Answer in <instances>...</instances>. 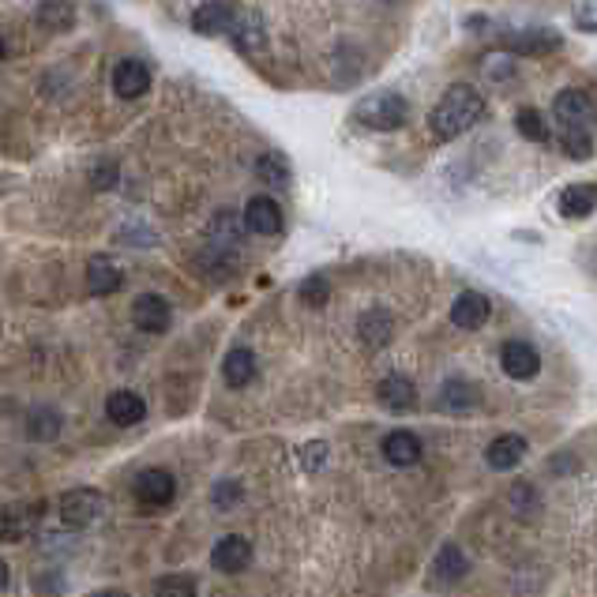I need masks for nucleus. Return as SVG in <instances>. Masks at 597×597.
<instances>
[{
	"mask_svg": "<svg viewBox=\"0 0 597 597\" xmlns=\"http://www.w3.org/2000/svg\"><path fill=\"white\" fill-rule=\"evenodd\" d=\"M106 515V496L98 489H72L61 496V522L72 530H83Z\"/></svg>",
	"mask_w": 597,
	"mask_h": 597,
	"instance_id": "nucleus-4",
	"label": "nucleus"
},
{
	"mask_svg": "<svg viewBox=\"0 0 597 597\" xmlns=\"http://www.w3.org/2000/svg\"><path fill=\"white\" fill-rule=\"evenodd\" d=\"M151 87V68L143 61H121L113 68V91L121 94V98H139V94Z\"/></svg>",
	"mask_w": 597,
	"mask_h": 597,
	"instance_id": "nucleus-13",
	"label": "nucleus"
},
{
	"mask_svg": "<svg viewBox=\"0 0 597 597\" xmlns=\"http://www.w3.org/2000/svg\"><path fill=\"white\" fill-rule=\"evenodd\" d=\"M383 459L391 462V466H417L421 462V440L406 429L387 432L383 436Z\"/></svg>",
	"mask_w": 597,
	"mask_h": 597,
	"instance_id": "nucleus-14",
	"label": "nucleus"
},
{
	"mask_svg": "<svg viewBox=\"0 0 597 597\" xmlns=\"http://www.w3.org/2000/svg\"><path fill=\"white\" fill-rule=\"evenodd\" d=\"M560 215L564 218H586L594 215V188L590 184H571L560 192Z\"/></svg>",
	"mask_w": 597,
	"mask_h": 597,
	"instance_id": "nucleus-21",
	"label": "nucleus"
},
{
	"mask_svg": "<svg viewBox=\"0 0 597 597\" xmlns=\"http://www.w3.org/2000/svg\"><path fill=\"white\" fill-rule=\"evenodd\" d=\"M42 519V504H12L0 511V541H23Z\"/></svg>",
	"mask_w": 597,
	"mask_h": 597,
	"instance_id": "nucleus-11",
	"label": "nucleus"
},
{
	"mask_svg": "<svg viewBox=\"0 0 597 597\" xmlns=\"http://www.w3.org/2000/svg\"><path fill=\"white\" fill-rule=\"evenodd\" d=\"M492 316V305L485 293L477 290H466L455 301V308H451V323L455 327H462V331H477V327H485V320Z\"/></svg>",
	"mask_w": 597,
	"mask_h": 597,
	"instance_id": "nucleus-10",
	"label": "nucleus"
},
{
	"mask_svg": "<svg viewBox=\"0 0 597 597\" xmlns=\"http://www.w3.org/2000/svg\"><path fill=\"white\" fill-rule=\"evenodd\" d=\"M245 222H248V230L263 233V237H275V233H282V207H278L271 196L248 199Z\"/></svg>",
	"mask_w": 597,
	"mask_h": 597,
	"instance_id": "nucleus-12",
	"label": "nucleus"
},
{
	"mask_svg": "<svg viewBox=\"0 0 597 597\" xmlns=\"http://www.w3.org/2000/svg\"><path fill=\"white\" fill-rule=\"evenodd\" d=\"M500 365H504V372L511 380H534L537 372H541V353L530 342L511 338V342H504V350H500Z\"/></svg>",
	"mask_w": 597,
	"mask_h": 597,
	"instance_id": "nucleus-6",
	"label": "nucleus"
},
{
	"mask_svg": "<svg viewBox=\"0 0 597 597\" xmlns=\"http://www.w3.org/2000/svg\"><path fill=\"white\" fill-rule=\"evenodd\" d=\"M27 432H31L34 440H53V436L61 432V417H57V410H34Z\"/></svg>",
	"mask_w": 597,
	"mask_h": 597,
	"instance_id": "nucleus-26",
	"label": "nucleus"
},
{
	"mask_svg": "<svg viewBox=\"0 0 597 597\" xmlns=\"http://www.w3.org/2000/svg\"><path fill=\"white\" fill-rule=\"evenodd\" d=\"M481 117H485V98H481V91H477V87H466V83H455V87H447L444 98L432 106L429 124L440 139H459L466 136Z\"/></svg>",
	"mask_w": 597,
	"mask_h": 597,
	"instance_id": "nucleus-2",
	"label": "nucleus"
},
{
	"mask_svg": "<svg viewBox=\"0 0 597 597\" xmlns=\"http://www.w3.org/2000/svg\"><path fill=\"white\" fill-rule=\"evenodd\" d=\"M327 297H331V282L323 275H308L305 282H301V301H305L308 308H323Z\"/></svg>",
	"mask_w": 597,
	"mask_h": 597,
	"instance_id": "nucleus-27",
	"label": "nucleus"
},
{
	"mask_svg": "<svg viewBox=\"0 0 597 597\" xmlns=\"http://www.w3.org/2000/svg\"><path fill=\"white\" fill-rule=\"evenodd\" d=\"M462 575H466V556H462L455 545H444L440 560H436V579L444 582V586H451V582H459Z\"/></svg>",
	"mask_w": 597,
	"mask_h": 597,
	"instance_id": "nucleus-24",
	"label": "nucleus"
},
{
	"mask_svg": "<svg viewBox=\"0 0 597 597\" xmlns=\"http://www.w3.org/2000/svg\"><path fill=\"white\" fill-rule=\"evenodd\" d=\"M132 323L147 335H166L169 323H173V312H169V301L158 297V293H139L136 305H132Z\"/></svg>",
	"mask_w": 597,
	"mask_h": 597,
	"instance_id": "nucleus-5",
	"label": "nucleus"
},
{
	"mask_svg": "<svg viewBox=\"0 0 597 597\" xmlns=\"http://www.w3.org/2000/svg\"><path fill=\"white\" fill-rule=\"evenodd\" d=\"M94 597H128V594H121V590H102V594H94Z\"/></svg>",
	"mask_w": 597,
	"mask_h": 597,
	"instance_id": "nucleus-33",
	"label": "nucleus"
},
{
	"mask_svg": "<svg viewBox=\"0 0 597 597\" xmlns=\"http://www.w3.org/2000/svg\"><path fill=\"white\" fill-rule=\"evenodd\" d=\"M485 459H489L492 470H515L522 459H526V440L515 436V432H507V436H496L485 451Z\"/></svg>",
	"mask_w": 597,
	"mask_h": 597,
	"instance_id": "nucleus-16",
	"label": "nucleus"
},
{
	"mask_svg": "<svg viewBox=\"0 0 597 597\" xmlns=\"http://www.w3.org/2000/svg\"><path fill=\"white\" fill-rule=\"evenodd\" d=\"M154 597H196V582L184 575H162L154 582Z\"/></svg>",
	"mask_w": 597,
	"mask_h": 597,
	"instance_id": "nucleus-28",
	"label": "nucleus"
},
{
	"mask_svg": "<svg viewBox=\"0 0 597 597\" xmlns=\"http://www.w3.org/2000/svg\"><path fill=\"white\" fill-rule=\"evenodd\" d=\"M515 128H519V132L530 139V143H545V139L552 136L549 124H545V113H537V109H519V117H515Z\"/></svg>",
	"mask_w": 597,
	"mask_h": 597,
	"instance_id": "nucleus-25",
	"label": "nucleus"
},
{
	"mask_svg": "<svg viewBox=\"0 0 597 597\" xmlns=\"http://www.w3.org/2000/svg\"><path fill=\"white\" fill-rule=\"evenodd\" d=\"M556 132L571 158H590L594 154V98L586 91H560L552 102Z\"/></svg>",
	"mask_w": 597,
	"mask_h": 597,
	"instance_id": "nucleus-1",
	"label": "nucleus"
},
{
	"mask_svg": "<svg viewBox=\"0 0 597 597\" xmlns=\"http://www.w3.org/2000/svg\"><path fill=\"white\" fill-rule=\"evenodd\" d=\"M579 23H582V31H586V34L594 31V8H590V4H586V8H579Z\"/></svg>",
	"mask_w": 597,
	"mask_h": 597,
	"instance_id": "nucleus-31",
	"label": "nucleus"
},
{
	"mask_svg": "<svg viewBox=\"0 0 597 597\" xmlns=\"http://www.w3.org/2000/svg\"><path fill=\"white\" fill-rule=\"evenodd\" d=\"M440 402H444L447 410H470V406H477V402H481V391H477L474 383H466V380H451L444 387Z\"/></svg>",
	"mask_w": 597,
	"mask_h": 597,
	"instance_id": "nucleus-22",
	"label": "nucleus"
},
{
	"mask_svg": "<svg viewBox=\"0 0 597 597\" xmlns=\"http://www.w3.org/2000/svg\"><path fill=\"white\" fill-rule=\"evenodd\" d=\"M222 376L230 387H248L256 380V353L252 350H230V357L222 361Z\"/></svg>",
	"mask_w": 597,
	"mask_h": 597,
	"instance_id": "nucleus-20",
	"label": "nucleus"
},
{
	"mask_svg": "<svg viewBox=\"0 0 597 597\" xmlns=\"http://www.w3.org/2000/svg\"><path fill=\"white\" fill-rule=\"evenodd\" d=\"M211 560H215L218 571H226V575H241L248 564H252V541L241 534H230L222 537L215 545V552H211Z\"/></svg>",
	"mask_w": 597,
	"mask_h": 597,
	"instance_id": "nucleus-9",
	"label": "nucleus"
},
{
	"mask_svg": "<svg viewBox=\"0 0 597 597\" xmlns=\"http://www.w3.org/2000/svg\"><path fill=\"white\" fill-rule=\"evenodd\" d=\"M297 462L305 466L308 474H316L323 462H327V444H323V440H312V444H305L301 451H297Z\"/></svg>",
	"mask_w": 597,
	"mask_h": 597,
	"instance_id": "nucleus-29",
	"label": "nucleus"
},
{
	"mask_svg": "<svg viewBox=\"0 0 597 597\" xmlns=\"http://www.w3.org/2000/svg\"><path fill=\"white\" fill-rule=\"evenodd\" d=\"M560 46V38L556 34H545V31H526V34H511L507 38V49H515V53H541V49H556Z\"/></svg>",
	"mask_w": 597,
	"mask_h": 597,
	"instance_id": "nucleus-23",
	"label": "nucleus"
},
{
	"mask_svg": "<svg viewBox=\"0 0 597 597\" xmlns=\"http://www.w3.org/2000/svg\"><path fill=\"white\" fill-rule=\"evenodd\" d=\"M8 586V567H4V560H0V590Z\"/></svg>",
	"mask_w": 597,
	"mask_h": 597,
	"instance_id": "nucleus-32",
	"label": "nucleus"
},
{
	"mask_svg": "<svg viewBox=\"0 0 597 597\" xmlns=\"http://www.w3.org/2000/svg\"><path fill=\"white\" fill-rule=\"evenodd\" d=\"M395 335V316L391 312H383V308H368L365 316H361V338H365L368 346H387Z\"/></svg>",
	"mask_w": 597,
	"mask_h": 597,
	"instance_id": "nucleus-19",
	"label": "nucleus"
},
{
	"mask_svg": "<svg viewBox=\"0 0 597 597\" xmlns=\"http://www.w3.org/2000/svg\"><path fill=\"white\" fill-rule=\"evenodd\" d=\"M357 121L376 132H395L410 121V102L395 91H376L357 106Z\"/></svg>",
	"mask_w": 597,
	"mask_h": 597,
	"instance_id": "nucleus-3",
	"label": "nucleus"
},
{
	"mask_svg": "<svg viewBox=\"0 0 597 597\" xmlns=\"http://www.w3.org/2000/svg\"><path fill=\"white\" fill-rule=\"evenodd\" d=\"M8 57V42H4V34H0V61Z\"/></svg>",
	"mask_w": 597,
	"mask_h": 597,
	"instance_id": "nucleus-34",
	"label": "nucleus"
},
{
	"mask_svg": "<svg viewBox=\"0 0 597 597\" xmlns=\"http://www.w3.org/2000/svg\"><path fill=\"white\" fill-rule=\"evenodd\" d=\"M233 23H237V8L233 4H222V0H211V4H199L192 12V27L203 38H215V34H230Z\"/></svg>",
	"mask_w": 597,
	"mask_h": 597,
	"instance_id": "nucleus-7",
	"label": "nucleus"
},
{
	"mask_svg": "<svg viewBox=\"0 0 597 597\" xmlns=\"http://www.w3.org/2000/svg\"><path fill=\"white\" fill-rule=\"evenodd\" d=\"M376 395H380V402L387 406V410H410V406L417 402V387L406 380V376H398L395 372V376H383Z\"/></svg>",
	"mask_w": 597,
	"mask_h": 597,
	"instance_id": "nucleus-18",
	"label": "nucleus"
},
{
	"mask_svg": "<svg viewBox=\"0 0 597 597\" xmlns=\"http://www.w3.org/2000/svg\"><path fill=\"white\" fill-rule=\"evenodd\" d=\"M87 286L94 297H109V293L121 290V267L109 260V256H94L87 263Z\"/></svg>",
	"mask_w": 597,
	"mask_h": 597,
	"instance_id": "nucleus-17",
	"label": "nucleus"
},
{
	"mask_svg": "<svg viewBox=\"0 0 597 597\" xmlns=\"http://www.w3.org/2000/svg\"><path fill=\"white\" fill-rule=\"evenodd\" d=\"M241 496H245V489H241L237 481H222V485H215V492H211V500H215V507H222V511H233Z\"/></svg>",
	"mask_w": 597,
	"mask_h": 597,
	"instance_id": "nucleus-30",
	"label": "nucleus"
},
{
	"mask_svg": "<svg viewBox=\"0 0 597 597\" xmlns=\"http://www.w3.org/2000/svg\"><path fill=\"white\" fill-rule=\"evenodd\" d=\"M132 492H136V500L143 507H166L169 500L177 496V485H173V477H169L166 470H143V474L136 477Z\"/></svg>",
	"mask_w": 597,
	"mask_h": 597,
	"instance_id": "nucleus-8",
	"label": "nucleus"
},
{
	"mask_svg": "<svg viewBox=\"0 0 597 597\" xmlns=\"http://www.w3.org/2000/svg\"><path fill=\"white\" fill-rule=\"evenodd\" d=\"M106 414L113 425H121V429H132L139 425L143 417H147V406H143V398L136 391H113L106 398Z\"/></svg>",
	"mask_w": 597,
	"mask_h": 597,
	"instance_id": "nucleus-15",
	"label": "nucleus"
}]
</instances>
